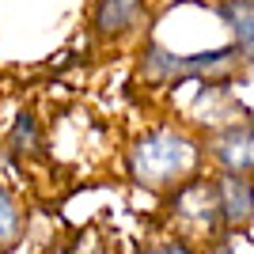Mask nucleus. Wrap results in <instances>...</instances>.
Returning a JSON list of instances; mask_svg holds the SVG:
<instances>
[{"instance_id":"8","label":"nucleus","mask_w":254,"mask_h":254,"mask_svg":"<svg viewBox=\"0 0 254 254\" xmlns=\"http://www.w3.org/2000/svg\"><path fill=\"white\" fill-rule=\"evenodd\" d=\"M137 254H201L193 243H186V239H163V243H152V247H144V251H137Z\"/></svg>"},{"instance_id":"2","label":"nucleus","mask_w":254,"mask_h":254,"mask_svg":"<svg viewBox=\"0 0 254 254\" xmlns=\"http://www.w3.org/2000/svg\"><path fill=\"white\" fill-rule=\"evenodd\" d=\"M167 220L175 224V239H186V243L216 239L224 232V220H220L212 179L193 175L190 182H182L179 190H171L167 193Z\"/></svg>"},{"instance_id":"6","label":"nucleus","mask_w":254,"mask_h":254,"mask_svg":"<svg viewBox=\"0 0 254 254\" xmlns=\"http://www.w3.org/2000/svg\"><path fill=\"white\" fill-rule=\"evenodd\" d=\"M23 232H27V212L15 201V193L0 182V254L15 251L23 243Z\"/></svg>"},{"instance_id":"5","label":"nucleus","mask_w":254,"mask_h":254,"mask_svg":"<svg viewBox=\"0 0 254 254\" xmlns=\"http://www.w3.org/2000/svg\"><path fill=\"white\" fill-rule=\"evenodd\" d=\"M140 11H144V0H95V34L106 42L126 38L137 27Z\"/></svg>"},{"instance_id":"3","label":"nucleus","mask_w":254,"mask_h":254,"mask_svg":"<svg viewBox=\"0 0 254 254\" xmlns=\"http://www.w3.org/2000/svg\"><path fill=\"white\" fill-rule=\"evenodd\" d=\"M201 152H209L216 163H220L224 175H251V126H228L220 133H212L209 144Z\"/></svg>"},{"instance_id":"1","label":"nucleus","mask_w":254,"mask_h":254,"mask_svg":"<svg viewBox=\"0 0 254 254\" xmlns=\"http://www.w3.org/2000/svg\"><path fill=\"white\" fill-rule=\"evenodd\" d=\"M129 175L152 193H171L201 167V144L182 129H152L129 148Z\"/></svg>"},{"instance_id":"4","label":"nucleus","mask_w":254,"mask_h":254,"mask_svg":"<svg viewBox=\"0 0 254 254\" xmlns=\"http://www.w3.org/2000/svg\"><path fill=\"white\" fill-rule=\"evenodd\" d=\"M216 205H220L224 232H239L251 224V175H216L212 179Z\"/></svg>"},{"instance_id":"7","label":"nucleus","mask_w":254,"mask_h":254,"mask_svg":"<svg viewBox=\"0 0 254 254\" xmlns=\"http://www.w3.org/2000/svg\"><path fill=\"white\" fill-rule=\"evenodd\" d=\"M220 15L228 19V27H232V34H235V50H239V57L243 61H251V50H254V8H251V0H228L220 8Z\"/></svg>"}]
</instances>
